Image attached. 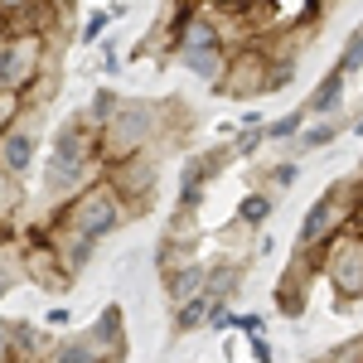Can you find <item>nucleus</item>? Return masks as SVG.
Returning <instances> with one entry per match:
<instances>
[{"label":"nucleus","instance_id":"obj_1","mask_svg":"<svg viewBox=\"0 0 363 363\" xmlns=\"http://www.w3.org/2000/svg\"><path fill=\"white\" fill-rule=\"evenodd\" d=\"M174 121H179L174 97H160V102L121 97L116 116L97 131L102 136V160L112 165V160H126V155H140V150H160L174 136Z\"/></svg>","mask_w":363,"mask_h":363},{"label":"nucleus","instance_id":"obj_2","mask_svg":"<svg viewBox=\"0 0 363 363\" xmlns=\"http://www.w3.org/2000/svg\"><path fill=\"white\" fill-rule=\"evenodd\" d=\"M54 213L73 228L78 238H87L92 247H102L116 228H126L131 218H136V208L112 189V179H107V174H102V179H92L87 189H78V194L68 199L63 208H54Z\"/></svg>","mask_w":363,"mask_h":363},{"label":"nucleus","instance_id":"obj_3","mask_svg":"<svg viewBox=\"0 0 363 363\" xmlns=\"http://www.w3.org/2000/svg\"><path fill=\"white\" fill-rule=\"evenodd\" d=\"M359 203H363V179L359 174L330 184V189L306 208V218L296 228V252H301V257H320V247L335 238L339 228L354 223V208H359Z\"/></svg>","mask_w":363,"mask_h":363},{"label":"nucleus","instance_id":"obj_4","mask_svg":"<svg viewBox=\"0 0 363 363\" xmlns=\"http://www.w3.org/2000/svg\"><path fill=\"white\" fill-rule=\"evenodd\" d=\"M320 277L335 291V310H349L363 301V228L349 223L320 247Z\"/></svg>","mask_w":363,"mask_h":363},{"label":"nucleus","instance_id":"obj_5","mask_svg":"<svg viewBox=\"0 0 363 363\" xmlns=\"http://www.w3.org/2000/svg\"><path fill=\"white\" fill-rule=\"evenodd\" d=\"M272 73H277V58L267 54L262 39H252V44H238V49L228 54L223 83L213 87V92H223V97H233V102L267 97V92H272Z\"/></svg>","mask_w":363,"mask_h":363},{"label":"nucleus","instance_id":"obj_6","mask_svg":"<svg viewBox=\"0 0 363 363\" xmlns=\"http://www.w3.org/2000/svg\"><path fill=\"white\" fill-rule=\"evenodd\" d=\"M107 179H112V189L131 208H150V199H155V184H160V150H140V155H126V160H112L107 165Z\"/></svg>","mask_w":363,"mask_h":363},{"label":"nucleus","instance_id":"obj_7","mask_svg":"<svg viewBox=\"0 0 363 363\" xmlns=\"http://www.w3.org/2000/svg\"><path fill=\"white\" fill-rule=\"evenodd\" d=\"M39 145H44L39 116L25 112L5 136H0V169H5L10 179H29V169H34V160H39Z\"/></svg>","mask_w":363,"mask_h":363},{"label":"nucleus","instance_id":"obj_8","mask_svg":"<svg viewBox=\"0 0 363 363\" xmlns=\"http://www.w3.org/2000/svg\"><path fill=\"white\" fill-rule=\"evenodd\" d=\"M228 54H233V49H223V44H174V54H169V58H174L189 78L218 87V83H223V68H228Z\"/></svg>","mask_w":363,"mask_h":363},{"label":"nucleus","instance_id":"obj_9","mask_svg":"<svg viewBox=\"0 0 363 363\" xmlns=\"http://www.w3.org/2000/svg\"><path fill=\"white\" fill-rule=\"evenodd\" d=\"M83 339L92 344L97 363H126V325H121V310L107 306L92 325L83 330Z\"/></svg>","mask_w":363,"mask_h":363},{"label":"nucleus","instance_id":"obj_10","mask_svg":"<svg viewBox=\"0 0 363 363\" xmlns=\"http://www.w3.org/2000/svg\"><path fill=\"white\" fill-rule=\"evenodd\" d=\"M344 131V116H310L306 126H301V136L286 140V150L296 155V160H310V155H320V150H330Z\"/></svg>","mask_w":363,"mask_h":363},{"label":"nucleus","instance_id":"obj_11","mask_svg":"<svg viewBox=\"0 0 363 363\" xmlns=\"http://www.w3.org/2000/svg\"><path fill=\"white\" fill-rule=\"evenodd\" d=\"M344 87H349V78H344L339 68H330L320 83L310 87L306 112H310V116H344Z\"/></svg>","mask_w":363,"mask_h":363},{"label":"nucleus","instance_id":"obj_12","mask_svg":"<svg viewBox=\"0 0 363 363\" xmlns=\"http://www.w3.org/2000/svg\"><path fill=\"white\" fill-rule=\"evenodd\" d=\"M257 228H247V223H233L218 233V262H238V267H252V257H257Z\"/></svg>","mask_w":363,"mask_h":363},{"label":"nucleus","instance_id":"obj_13","mask_svg":"<svg viewBox=\"0 0 363 363\" xmlns=\"http://www.w3.org/2000/svg\"><path fill=\"white\" fill-rule=\"evenodd\" d=\"M208 267L213 262H189V267H179L174 277H165V301L169 306H184V301H194V296H203V286H208Z\"/></svg>","mask_w":363,"mask_h":363},{"label":"nucleus","instance_id":"obj_14","mask_svg":"<svg viewBox=\"0 0 363 363\" xmlns=\"http://www.w3.org/2000/svg\"><path fill=\"white\" fill-rule=\"evenodd\" d=\"M277 199H281V194H272V189H247V194L238 199V208H233V218L262 233V228L272 223V213H277Z\"/></svg>","mask_w":363,"mask_h":363},{"label":"nucleus","instance_id":"obj_15","mask_svg":"<svg viewBox=\"0 0 363 363\" xmlns=\"http://www.w3.org/2000/svg\"><path fill=\"white\" fill-rule=\"evenodd\" d=\"M242 277H247V267H238V262H213L203 291H208L218 306H233V301H238V291H242Z\"/></svg>","mask_w":363,"mask_h":363},{"label":"nucleus","instance_id":"obj_16","mask_svg":"<svg viewBox=\"0 0 363 363\" xmlns=\"http://www.w3.org/2000/svg\"><path fill=\"white\" fill-rule=\"evenodd\" d=\"M213 296L203 291V296H194V301H184V306H169V315H174V335H194V330H208V315H213Z\"/></svg>","mask_w":363,"mask_h":363},{"label":"nucleus","instance_id":"obj_17","mask_svg":"<svg viewBox=\"0 0 363 363\" xmlns=\"http://www.w3.org/2000/svg\"><path fill=\"white\" fill-rule=\"evenodd\" d=\"M194 247L199 242H184V238H160V247H155V272H160V281L165 277H174V272H179V267H189V262H194Z\"/></svg>","mask_w":363,"mask_h":363},{"label":"nucleus","instance_id":"obj_18","mask_svg":"<svg viewBox=\"0 0 363 363\" xmlns=\"http://www.w3.org/2000/svg\"><path fill=\"white\" fill-rule=\"evenodd\" d=\"M296 179H301V160H296V155H286V160H277V165L257 169V184H252V189H272V194H286Z\"/></svg>","mask_w":363,"mask_h":363},{"label":"nucleus","instance_id":"obj_19","mask_svg":"<svg viewBox=\"0 0 363 363\" xmlns=\"http://www.w3.org/2000/svg\"><path fill=\"white\" fill-rule=\"evenodd\" d=\"M306 121H310V112H306V102H301V107L281 112L277 121H267V126H262V136H267V145H272V140H277V145H286V140L301 136V126H306Z\"/></svg>","mask_w":363,"mask_h":363},{"label":"nucleus","instance_id":"obj_20","mask_svg":"<svg viewBox=\"0 0 363 363\" xmlns=\"http://www.w3.org/2000/svg\"><path fill=\"white\" fill-rule=\"evenodd\" d=\"M116 107H121V92H112V87H97V92H92V102L83 107V121L92 126V131H102V126L116 116Z\"/></svg>","mask_w":363,"mask_h":363},{"label":"nucleus","instance_id":"obj_21","mask_svg":"<svg viewBox=\"0 0 363 363\" xmlns=\"http://www.w3.org/2000/svg\"><path fill=\"white\" fill-rule=\"evenodd\" d=\"M335 68L344 73V78H359V73H363V25L344 34V44H339V58H335Z\"/></svg>","mask_w":363,"mask_h":363},{"label":"nucleus","instance_id":"obj_22","mask_svg":"<svg viewBox=\"0 0 363 363\" xmlns=\"http://www.w3.org/2000/svg\"><path fill=\"white\" fill-rule=\"evenodd\" d=\"M116 20H121L116 10H92V15L83 20V29H78V44H102V39H107V29H112Z\"/></svg>","mask_w":363,"mask_h":363},{"label":"nucleus","instance_id":"obj_23","mask_svg":"<svg viewBox=\"0 0 363 363\" xmlns=\"http://www.w3.org/2000/svg\"><path fill=\"white\" fill-rule=\"evenodd\" d=\"M25 116V92H10V87H0V136L15 126Z\"/></svg>","mask_w":363,"mask_h":363},{"label":"nucleus","instance_id":"obj_24","mask_svg":"<svg viewBox=\"0 0 363 363\" xmlns=\"http://www.w3.org/2000/svg\"><path fill=\"white\" fill-rule=\"evenodd\" d=\"M325 363H363V335H354V339H344L339 349H330Z\"/></svg>","mask_w":363,"mask_h":363},{"label":"nucleus","instance_id":"obj_25","mask_svg":"<svg viewBox=\"0 0 363 363\" xmlns=\"http://www.w3.org/2000/svg\"><path fill=\"white\" fill-rule=\"evenodd\" d=\"M247 354L257 363H277V349L267 344V330H262V335H247Z\"/></svg>","mask_w":363,"mask_h":363},{"label":"nucleus","instance_id":"obj_26","mask_svg":"<svg viewBox=\"0 0 363 363\" xmlns=\"http://www.w3.org/2000/svg\"><path fill=\"white\" fill-rule=\"evenodd\" d=\"M233 330H242V335H262V330H267V320L242 310V315H233Z\"/></svg>","mask_w":363,"mask_h":363},{"label":"nucleus","instance_id":"obj_27","mask_svg":"<svg viewBox=\"0 0 363 363\" xmlns=\"http://www.w3.org/2000/svg\"><path fill=\"white\" fill-rule=\"evenodd\" d=\"M44 325H49V330H63V325H73V310H68V306H54L49 315H44Z\"/></svg>","mask_w":363,"mask_h":363},{"label":"nucleus","instance_id":"obj_28","mask_svg":"<svg viewBox=\"0 0 363 363\" xmlns=\"http://www.w3.org/2000/svg\"><path fill=\"white\" fill-rule=\"evenodd\" d=\"M0 363H10V320H0Z\"/></svg>","mask_w":363,"mask_h":363},{"label":"nucleus","instance_id":"obj_29","mask_svg":"<svg viewBox=\"0 0 363 363\" xmlns=\"http://www.w3.org/2000/svg\"><path fill=\"white\" fill-rule=\"evenodd\" d=\"M25 5H29V0H0V15H5V20H15Z\"/></svg>","mask_w":363,"mask_h":363},{"label":"nucleus","instance_id":"obj_30","mask_svg":"<svg viewBox=\"0 0 363 363\" xmlns=\"http://www.w3.org/2000/svg\"><path fill=\"white\" fill-rule=\"evenodd\" d=\"M349 131H354V136H363V112L354 116V121H349Z\"/></svg>","mask_w":363,"mask_h":363},{"label":"nucleus","instance_id":"obj_31","mask_svg":"<svg viewBox=\"0 0 363 363\" xmlns=\"http://www.w3.org/2000/svg\"><path fill=\"white\" fill-rule=\"evenodd\" d=\"M354 223H359V228H363V203H359V208H354Z\"/></svg>","mask_w":363,"mask_h":363},{"label":"nucleus","instance_id":"obj_32","mask_svg":"<svg viewBox=\"0 0 363 363\" xmlns=\"http://www.w3.org/2000/svg\"><path fill=\"white\" fill-rule=\"evenodd\" d=\"M320 5H325V15H330V10H335V5H339V0H320Z\"/></svg>","mask_w":363,"mask_h":363},{"label":"nucleus","instance_id":"obj_33","mask_svg":"<svg viewBox=\"0 0 363 363\" xmlns=\"http://www.w3.org/2000/svg\"><path fill=\"white\" fill-rule=\"evenodd\" d=\"M354 174H359V179H363V155H359V165H354Z\"/></svg>","mask_w":363,"mask_h":363},{"label":"nucleus","instance_id":"obj_34","mask_svg":"<svg viewBox=\"0 0 363 363\" xmlns=\"http://www.w3.org/2000/svg\"><path fill=\"white\" fill-rule=\"evenodd\" d=\"M306 363H325V354H320V359H306Z\"/></svg>","mask_w":363,"mask_h":363},{"label":"nucleus","instance_id":"obj_35","mask_svg":"<svg viewBox=\"0 0 363 363\" xmlns=\"http://www.w3.org/2000/svg\"><path fill=\"white\" fill-rule=\"evenodd\" d=\"M262 5H281V0H262Z\"/></svg>","mask_w":363,"mask_h":363},{"label":"nucleus","instance_id":"obj_36","mask_svg":"<svg viewBox=\"0 0 363 363\" xmlns=\"http://www.w3.org/2000/svg\"><path fill=\"white\" fill-rule=\"evenodd\" d=\"M0 233H5V228H0Z\"/></svg>","mask_w":363,"mask_h":363}]
</instances>
